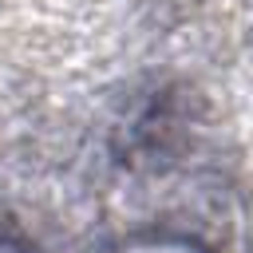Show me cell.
<instances>
[{"label":"cell","instance_id":"cell-1","mask_svg":"<svg viewBox=\"0 0 253 253\" xmlns=\"http://www.w3.org/2000/svg\"><path fill=\"white\" fill-rule=\"evenodd\" d=\"M0 253H36V249H28V245H12L8 237H0Z\"/></svg>","mask_w":253,"mask_h":253}]
</instances>
